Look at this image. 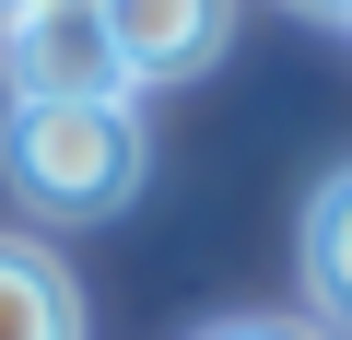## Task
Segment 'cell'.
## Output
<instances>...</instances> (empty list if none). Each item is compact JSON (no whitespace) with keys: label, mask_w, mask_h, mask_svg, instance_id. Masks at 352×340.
Segmentation results:
<instances>
[{"label":"cell","mask_w":352,"mask_h":340,"mask_svg":"<svg viewBox=\"0 0 352 340\" xmlns=\"http://www.w3.org/2000/svg\"><path fill=\"white\" fill-rule=\"evenodd\" d=\"M0 177H12L24 212H59V223L129 212V188H141V117H129V94L12 106V117H0Z\"/></svg>","instance_id":"6da1fadb"},{"label":"cell","mask_w":352,"mask_h":340,"mask_svg":"<svg viewBox=\"0 0 352 340\" xmlns=\"http://www.w3.org/2000/svg\"><path fill=\"white\" fill-rule=\"evenodd\" d=\"M0 82H12V106H94V94H129L118 36H106V0H36V12L0 36Z\"/></svg>","instance_id":"7a4b0ae2"},{"label":"cell","mask_w":352,"mask_h":340,"mask_svg":"<svg viewBox=\"0 0 352 340\" xmlns=\"http://www.w3.org/2000/svg\"><path fill=\"white\" fill-rule=\"evenodd\" d=\"M106 36H118L129 94H153V82H188V71H212V59H223L235 0H106Z\"/></svg>","instance_id":"3957f363"},{"label":"cell","mask_w":352,"mask_h":340,"mask_svg":"<svg viewBox=\"0 0 352 340\" xmlns=\"http://www.w3.org/2000/svg\"><path fill=\"white\" fill-rule=\"evenodd\" d=\"M0 340H82V293L47 247L0 235Z\"/></svg>","instance_id":"277c9868"},{"label":"cell","mask_w":352,"mask_h":340,"mask_svg":"<svg viewBox=\"0 0 352 340\" xmlns=\"http://www.w3.org/2000/svg\"><path fill=\"white\" fill-rule=\"evenodd\" d=\"M305 305L352 340V164L317 177V200H305Z\"/></svg>","instance_id":"5b68a950"},{"label":"cell","mask_w":352,"mask_h":340,"mask_svg":"<svg viewBox=\"0 0 352 340\" xmlns=\"http://www.w3.org/2000/svg\"><path fill=\"white\" fill-rule=\"evenodd\" d=\"M212 340H317V328H282V317H235V328H212Z\"/></svg>","instance_id":"8992f818"},{"label":"cell","mask_w":352,"mask_h":340,"mask_svg":"<svg viewBox=\"0 0 352 340\" xmlns=\"http://www.w3.org/2000/svg\"><path fill=\"white\" fill-rule=\"evenodd\" d=\"M294 12H317V24H352V0H294Z\"/></svg>","instance_id":"52a82bcc"},{"label":"cell","mask_w":352,"mask_h":340,"mask_svg":"<svg viewBox=\"0 0 352 340\" xmlns=\"http://www.w3.org/2000/svg\"><path fill=\"white\" fill-rule=\"evenodd\" d=\"M24 12H36V0H0V36H12V24H24Z\"/></svg>","instance_id":"ba28073f"}]
</instances>
